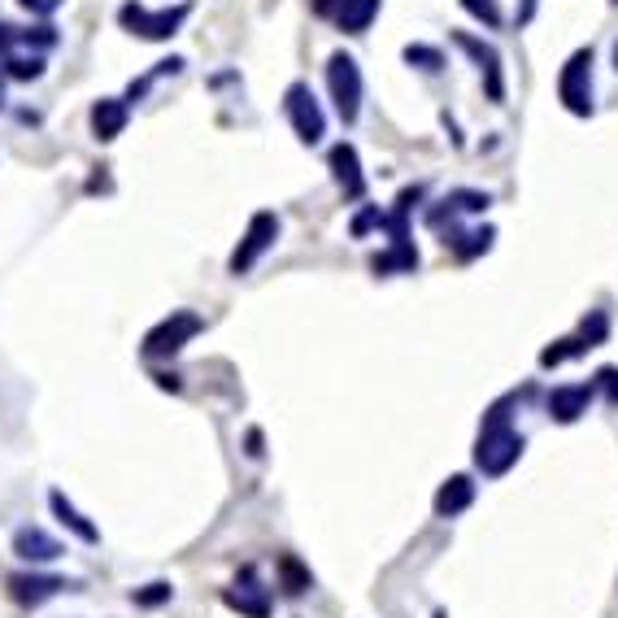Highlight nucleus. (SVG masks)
<instances>
[{
    "instance_id": "nucleus-1",
    "label": "nucleus",
    "mask_w": 618,
    "mask_h": 618,
    "mask_svg": "<svg viewBox=\"0 0 618 618\" xmlns=\"http://www.w3.org/2000/svg\"><path fill=\"white\" fill-rule=\"evenodd\" d=\"M510 405H514V396L497 401V405L484 414V427H479V440H475V466H479L488 479L506 475V471L523 457V449H527L523 431H514V423H510Z\"/></svg>"
},
{
    "instance_id": "nucleus-2",
    "label": "nucleus",
    "mask_w": 618,
    "mask_h": 618,
    "mask_svg": "<svg viewBox=\"0 0 618 618\" xmlns=\"http://www.w3.org/2000/svg\"><path fill=\"white\" fill-rule=\"evenodd\" d=\"M188 13H192L188 0L175 4V9H148V4H140V0H127V4L118 9V22H122V31L140 35V39H170V35L188 22Z\"/></svg>"
},
{
    "instance_id": "nucleus-3",
    "label": "nucleus",
    "mask_w": 618,
    "mask_h": 618,
    "mask_svg": "<svg viewBox=\"0 0 618 618\" xmlns=\"http://www.w3.org/2000/svg\"><path fill=\"white\" fill-rule=\"evenodd\" d=\"M205 331V318L201 313H192V309H170L148 335H144V357H153V361H162V357H175L188 340H197Z\"/></svg>"
},
{
    "instance_id": "nucleus-4",
    "label": "nucleus",
    "mask_w": 618,
    "mask_h": 618,
    "mask_svg": "<svg viewBox=\"0 0 618 618\" xmlns=\"http://www.w3.org/2000/svg\"><path fill=\"white\" fill-rule=\"evenodd\" d=\"M558 100L575 118H593V48H575L558 74Z\"/></svg>"
},
{
    "instance_id": "nucleus-5",
    "label": "nucleus",
    "mask_w": 618,
    "mask_h": 618,
    "mask_svg": "<svg viewBox=\"0 0 618 618\" xmlns=\"http://www.w3.org/2000/svg\"><path fill=\"white\" fill-rule=\"evenodd\" d=\"M275 240H280V214H271V210H258L253 218H249V231H245V240L236 245V253H231V275H249L258 262H262V253H271L275 249Z\"/></svg>"
},
{
    "instance_id": "nucleus-6",
    "label": "nucleus",
    "mask_w": 618,
    "mask_h": 618,
    "mask_svg": "<svg viewBox=\"0 0 618 618\" xmlns=\"http://www.w3.org/2000/svg\"><path fill=\"white\" fill-rule=\"evenodd\" d=\"M326 87H331V100H335V114L344 122H357L361 114V70L348 52H335L326 61Z\"/></svg>"
},
{
    "instance_id": "nucleus-7",
    "label": "nucleus",
    "mask_w": 618,
    "mask_h": 618,
    "mask_svg": "<svg viewBox=\"0 0 618 618\" xmlns=\"http://www.w3.org/2000/svg\"><path fill=\"white\" fill-rule=\"evenodd\" d=\"M284 114H288V122H293V131H297L301 144H318V140L326 135V114H322V105L313 100L309 83H293V87L284 92Z\"/></svg>"
},
{
    "instance_id": "nucleus-8",
    "label": "nucleus",
    "mask_w": 618,
    "mask_h": 618,
    "mask_svg": "<svg viewBox=\"0 0 618 618\" xmlns=\"http://www.w3.org/2000/svg\"><path fill=\"white\" fill-rule=\"evenodd\" d=\"M4 589H9V597H13L17 606H26V610H35V606H44V602H52L57 593H66V589H74V584H66L61 575H39V571H17V575H9V580H4Z\"/></svg>"
},
{
    "instance_id": "nucleus-9",
    "label": "nucleus",
    "mask_w": 618,
    "mask_h": 618,
    "mask_svg": "<svg viewBox=\"0 0 618 618\" xmlns=\"http://www.w3.org/2000/svg\"><path fill=\"white\" fill-rule=\"evenodd\" d=\"M326 166H331V179L340 183L344 201H361L366 197V175H361V162H357V148L353 144H331L326 153Z\"/></svg>"
},
{
    "instance_id": "nucleus-10",
    "label": "nucleus",
    "mask_w": 618,
    "mask_h": 618,
    "mask_svg": "<svg viewBox=\"0 0 618 618\" xmlns=\"http://www.w3.org/2000/svg\"><path fill=\"white\" fill-rule=\"evenodd\" d=\"M593 396H597V383H562V388L549 392L545 409H549L554 423H580L589 414Z\"/></svg>"
},
{
    "instance_id": "nucleus-11",
    "label": "nucleus",
    "mask_w": 618,
    "mask_h": 618,
    "mask_svg": "<svg viewBox=\"0 0 618 618\" xmlns=\"http://www.w3.org/2000/svg\"><path fill=\"white\" fill-rule=\"evenodd\" d=\"M453 44L479 61V70H484V87H488V100H501V96H506V83H501V57H497V48H492V44H484V39H475V35H466V31H453Z\"/></svg>"
},
{
    "instance_id": "nucleus-12",
    "label": "nucleus",
    "mask_w": 618,
    "mask_h": 618,
    "mask_svg": "<svg viewBox=\"0 0 618 618\" xmlns=\"http://www.w3.org/2000/svg\"><path fill=\"white\" fill-rule=\"evenodd\" d=\"M223 602H227L231 610H240L245 618H271V593H266V589H258L253 567H245V571H240L236 589H227V593H223Z\"/></svg>"
},
{
    "instance_id": "nucleus-13",
    "label": "nucleus",
    "mask_w": 618,
    "mask_h": 618,
    "mask_svg": "<svg viewBox=\"0 0 618 618\" xmlns=\"http://www.w3.org/2000/svg\"><path fill=\"white\" fill-rule=\"evenodd\" d=\"M127 118H131V105H127V100L100 96V100L92 105V135H96L100 144H109V140H118V135L127 131Z\"/></svg>"
},
{
    "instance_id": "nucleus-14",
    "label": "nucleus",
    "mask_w": 618,
    "mask_h": 618,
    "mask_svg": "<svg viewBox=\"0 0 618 618\" xmlns=\"http://www.w3.org/2000/svg\"><path fill=\"white\" fill-rule=\"evenodd\" d=\"M436 519H457V514H466L471 506H475V479L471 475H449L444 484H440V492H436Z\"/></svg>"
},
{
    "instance_id": "nucleus-15",
    "label": "nucleus",
    "mask_w": 618,
    "mask_h": 618,
    "mask_svg": "<svg viewBox=\"0 0 618 618\" xmlns=\"http://www.w3.org/2000/svg\"><path fill=\"white\" fill-rule=\"evenodd\" d=\"M13 554L22 558V562H57L66 549L48 536V532H39V527H17V536H13Z\"/></svg>"
},
{
    "instance_id": "nucleus-16",
    "label": "nucleus",
    "mask_w": 618,
    "mask_h": 618,
    "mask_svg": "<svg viewBox=\"0 0 618 618\" xmlns=\"http://www.w3.org/2000/svg\"><path fill=\"white\" fill-rule=\"evenodd\" d=\"M375 17H379V0H340V9H335V26L344 35H361Z\"/></svg>"
},
{
    "instance_id": "nucleus-17",
    "label": "nucleus",
    "mask_w": 618,
    "mask_h": 618,
    "mask_svg": "<svg viewBox=\"0 0 618 618\" xmlns=\"http://www.w3.org/2000/svg\"><path fill=\"white\" fill-rule=\"evenodd\" d=\"M370 271L375 275H414L418 271V249L414 245H392L388 253L370 258Z\"/></svg>"
},
{
    "instance_id": "nucleus-18",
    "label": "nucleus",
    "mask_w": 618,
    "mask_h": 618,
    "mask_svg": "<svg viewBox=\"0 0 618 618\" xmlns=\"http://www.w3.org/2000/svg\"><path fill=\"white\" fill-rule=\"evenodd\" d=\"M48 506H52L57 523H61V527H70V532H74L83 545H96V540H100V532H96V527H92V523H87V519H83V514H79V510L66 501V492H48Z\"/></svg>"
},
{
    "instance_id": "nucleus-19",
    "label": "nucleus",
    "mask_w": 618,
    "mask_h": 618,
    "mask_svg": "<svg viewBox=\"0 0 618 618\" xmlns=\"http://www.w3.org/2000/svg\"><path fill=\"white\" fill-rule=\"evenodd\" d=\"M492 240H497V231L492 227H479V231H466V236H444V249H453L457 262H471V258L488 253Z\"/></svg>"
},
{
    "instance_id": "nucleus-20",
    "label": "nucleus",
    "mask_w": 618,
    "mask_h": 618,
    "mask_svg": "<svg viewBox=\"0 0 618 618\" xmlns=\"http://www.w3.org/2000/svg\"><path fill=\"white\" fill-rule=\"evenodd\" d=\"M0 61H4V74L9 79H22V83H31V79L44 74V52H22L17 48V52H4Z\"/></svg>"
},
{
    "instance_id": "nucleus-21",
    "label": "nucleus",
    "mask_w": 618,
    "mask_h": 618,
    "mask_svg": "<svg viewBox=\"0 0 618 618\" xmlns=\"http://www.w3.org/2000/svg\"><path fill=\"white\" fill-rule=\"evenodd\" d=\"M280 589H284L288 597H301L306 589H313V575H309V567H301L293 554H284V558H280Z\"/></svg>"
},
{
    "instance_id": "nucleus-22",
    "label": "nucleus",
    "mask_w": 618,
    "mask_h": 618,
    "mask_svg": "<svg viewBox=\"0 0 618 618\" xmlns=\"http://www.w3.org/2000/svg\"><path fill=\"white\" fill-rule=\"evenodd\" d=\"M589 353V344L580 340V335H567V340H554L549 348H540V366L549 370V366H562V361H571V357H584Z\"/></svg>"
},
{
    "instance_id": "nucleus-23",
    "label": "nucleus",
    "mask_w": 618,
    "mask_h": 618,
    "mask_svg": "<svg viewBox=\"0 0 618 618\" xmlns=\"http://www.w3.org/2000/svg\"><path fill=\"white\" fill-rule=\"evenodd\" d=\"M444 205H449L453 214H484V210L492 205V197H488V192H475V188H457V192L444 197Z\"/></svg>"
},
{
    "instance_id": "nucleus-24",
    "label": "nucleus",
    "mask_w": 618,
    "mask_h": 618,
    "mask_svg": "<svg viewBox=\"0 0 618 618\" xmlns=\"http://www.w3.org/2000/svg\"><path fill=\"white\" fill-rule=\"evenodd\" d=\"M606 335H610V313L606 309H589V318L580 322V340L589 348H597V344H606Z\"/></svg>"
},
{
    "instance_id": "nucleus-25",
    "label": "nucleus",
    "mask_w": 618,
    "mask_h": 618,
    "mask_svg": "<svg viewBox=\"0 0 618 618\" xmlns=\"http://www.w3.org/2000/svg\"><path fill=\"white\" fill-rule=\"evenodd\" d=\"M170 597H175V589H170V584H144V589H135V593H131V602H135V606H144V610H157V606H166Z\"/></svg>"
},
{
    "instance_id": "nucleus-26",
    "label": "nucleus",
    "mask_w": 618,
    "mask_h": 618,
    "mask_svg": "<svg viewBox=\"0 0 618 618\" xmlns=\"http://www.w3.org/2000/svg\"><path fill=\"white\" fill-rule=\"evenodd\" d=\"M462 9H466L471 17H479L488 31L501 26V4H497V0H462Z\"/></svg>"
},
{
    "instance_id": "nucleus-27",
    "label": "nucleus",
    "mask_w": 618,
    "mask_h": 618,
    "mask_svg": "<svg viewBox=\"0 0 618 618\" xmlns=\"http://www.w3.org/2000/svg\"><path fill=\"white\" fill-rule=\"evenodd\" d=\"M405 61L418 66V70H440V66H444L440 48H427V44H409V48H405Z\"/></svg>"
},
{
    "instance_id": "nucleus-28",
    "label": "nucleus",
    "mask_w": 618,
    "mask_h": 618,
    "mask_svg": "<svg viewBox=\"0 0 618 618\" xmlns=\"http://www.w3.org/2000/svg\"><path fill=\"white\" fill-rule=\"evenodd\" d=\"M375 227H383V210H379V205H366V210L353 218V227H348V231H353V240H361V236H370Z\"/></svg>"
},
{
    "instance_id": "nucleus-29",
    "label": "nucleus",
    "mask_w": 618,
    "mask_h": 618,
    "mask_svg": "<svg viewBox=\"0 0 618 618\" xmlns=\"http://www.w3.org/2000/svg\"><path fill=\"white\" fill-rule=\"evenodd\" d=\"M593 383H597V392H606V396H610V405H618V366H602Z\"/></svg>"
},
{
    "instance_id": "nucleus-30",
    "label": "nucleus",
    "mask_w": 618,
    "mask_h": 618,
    "mask_svg": "<svg viewBox=\"0 0 618 618\" xmlns=\"http://www.w3.org/2000/svg\"><path fill=\"white\" fill-rule=\"evenodd\" d=\"M17 4H22V9H31V13H52L61 0H17Z\"/></svg>"
},
{
    "instance_id": "nucleus-31",
    "label": "nucleus",
    "mask_w": 618,
    "mask_h": 618,
    "mask_svg": "<svg viewBox=\"0 0 618 618\" xmlns=\"http://www.w3.org/2000/svg\"><path fill=\"white\" fill-rule=\"evenodd\" d=\"M309 9H313L318 17H335V9H340V0H309Z\"/></svg>"
},
{
    "instance_id": "nucleus-32",
    "label": "nucleus",
    "mask_w": 618,
    "mask_h": 618,
    "mask_svg": "<svg viewBox=\"0 0 618 618\" xmlns=\"http://www.w3.org/2000/svg\"><path fill=\"white\" fill-rule=\"evenodd\" d=\"M157 383H162V388H170V392H179V388H183V383H179V375H157Z\"/></svg>"
},
{
    "instance_id": "nucleus-33",
    "label": "nucleus",
    "mask_w": 618,
    "mask_h": 618,
    "mask_svg": "<svg viewBox=\"0 0 618 618\" xmlns=\"http://www.w3.org/2000/svg\"><path fill=\"white\" fill-rule=\"evenodd\" d=\"M249 453L262 457V431H249Z\"/></svg>"
},
{
    "instance_id": "nucleus-34",
    "label": "nucleus",
    "mask_w": 618,
    "mask_h": 618,
    "mask_svg": "<svg viewBox=\"0 0 618 618\" xmlns=\"http://www.w3.org/2000/svg\"><path fill=\"white\" fill-rule=\"evenodd\" d=\"M610 57H615V70H618V39H615V48H610Z\"/></svg>"
},
{
    "instance_id": "nucleus-35",
    "label": "nucleus",
    "mask_w": 618,
    "mask_h": 618,
    "mask_svg": "<svg viewBox=\"0 0 618 618\" xmlns=\"http://www.w3.org/2000/svg\"><path fill=\"white\" fill-rule=\"evenodd\" d=\"M0 100H4V70H0Z\"/></svg>"
},
{
    "instance_id": "nucleus-36",
    "label": "nucleus",
    "mask_w": 618,
    "mask_h": 618,
    "mask_svg": "<svg viewBox=\"0 0 618 618\" xmlns=\"http://www.w3.org/2000/svg\"><path fill=\"white\" fill-rule=\"evenodd\" d=\"M615 4H618V0H615Z\"/></svg>"
}]
</instances>
